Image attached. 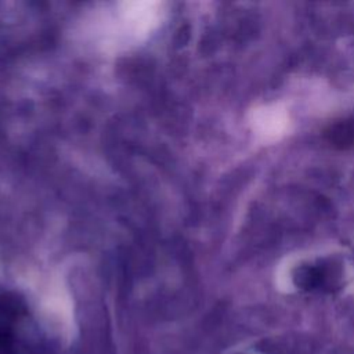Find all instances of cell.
I'll use <instances>...</instances> for the list:
<instances>
[{"label": "cell", "instance_id": "obj_1", "mask_svg": "<svg viewBox=\"0 0 354 354\" xmlns=\"http://www.w3.org/2000/svg\"><path fill=\"white\" fill-rule=\"evenodd\" d=\"M328 141L337 148H348L354 144V124L350 122H340L330 127L326 133Z\"/></svg>", "mask_w": 354, "mask_h": 354}]
</instances>
